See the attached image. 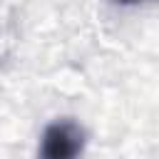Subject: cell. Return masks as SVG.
Wrapping results in <instances>:
<instances>
[{
  "mask_svg": "<svg viewBox=\"0 0 159 159\" xmlns=\"http://www.w3.org/2000/svg\"><path fill=\"white\" fill-rule=\"evenodd\" d=\"M84 149V129L72 119H57L45 127L37 159H80Z\"/></svg>",
  "mask_w": 159,
  "mask_h": 159,
  "instance_id": "1",
  "label": "cell"
},
{
  "mask_svg": "<svg viewBox=\"0 0 159 159\" xmlns=\"http://www.w3.org/2000/svg\"><path fill=\"white\" fill-rule=\"evenodd\" d=\"M114 2H124V5H129V2H139V0H114Z\"/></svg>",
  "mask_w": 159,
  "mask_h": 159,
  "instance_id": "2",
  "label": "cell"
}]
</instances>
